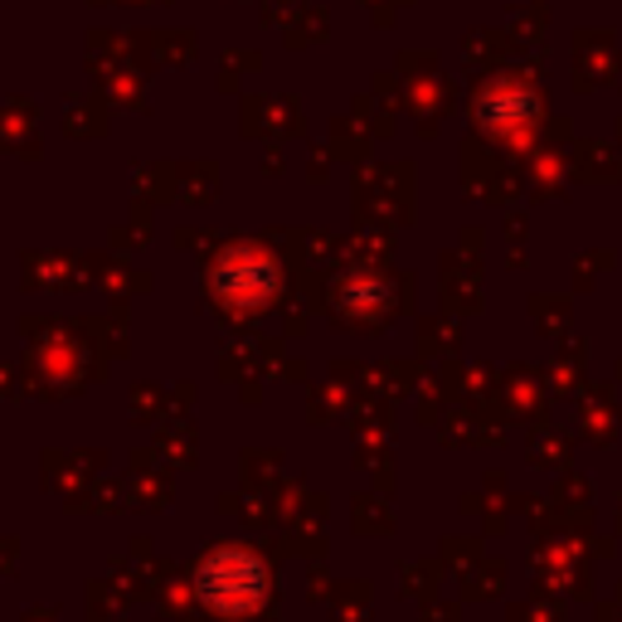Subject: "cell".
Wrapping results in <instances>:
<instances>
[{
	"label": "cell",
	"instance_id": "6da1fadb",
	"mask_svg": "<svg viewBox=\"0 0 622 622\" xmlns=\"http://www.w3.org/2000/svg\"><path fill=\"white\" fill-rule=\"evenodd\" d=\"M200 594H204V603L220 608V613H254V608L268 598V574L254 554L220 550V554L204 560Z\"/></svg>",
	"mask_w": 622,
	"mask_h": 622
}]
</instances>
